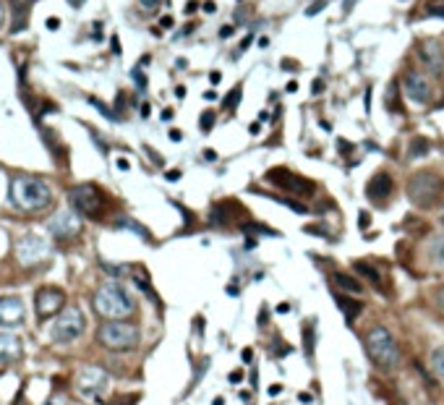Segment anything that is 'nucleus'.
I'll list each match as a JSON object with an SVG mask.
<instances>
[{"label": "nucleus", "instance_id": "f257e3e1", "mask_svg": "<svg viewBox=\"0 0 444 405\" xmlns=\"http://www.w3.org/2000/svg\"><path fill=\"white\" fill-rule=\"evenodd\" d=\"M8 202L18 212H44L52 204V191L42 178L31 176H16L8 186Z\"/></svg>", "mask_w": 444, "mask_h": 405}, {"label": "nucleus", "instance_id": "f03ea898", "mask_svg": "<svg viewBox=\"0 0 444 405\" xmlns=\"http://www.w3.org/2000/svg\"><path fill=\"white\" fill-rule=\"evenodd\" d=\"M92 304H94L97 314L105 316L107 322H123L136 311V300L131 298V293L126 288L118 285V282H105L102 288H97Z\"/></svg>", "mask_w": 444, "mask_h": 405}, {"label": "nucleus", "instance_id": "7ed1b4c3", "mask_svg": "<svg viewBox=\"0 0 444 405\" xmlns=\"http://www.w3.org/2000/svg\"><path fill=\"white\" fill-rule=\"evenodd\" d=\"M366 350L371 356V361L377 364L384 372H392V368L400 364V348H397L395 338L390 334L387 327H371L366 334Z\"/></svg>", "mask_w": 444, "mask_h": 405}, {"label": "nucleus", "instance_id": "20e7f679", "mask_svg": "<svg viewBox=\"0 0 444 405\" xmlns=\"http://www.w3.org/2000/svg\"><path fill=\"white\" fill-rule=\"evenodd\" d=\"M97 340L105 345V348H110V350L126 353V350H133L136 345H139L141 334H139V330H136L133 324H126V322H105V324L99 327V332H97Z\"/></svg>", "mask_w": 444, "mask_h": 405}, {"label": "nucleus", "instance_id": "39448f33", "mask_svg": "<svg viewBox=\"0 0 444 405\" xmlns=\"http://www.w3.org/2000/svg\"><path fill=\"white\" fill-rule=\"evenodd\" d=\"M439 191H442V178L431 170H421L411 178L408 183V196L416 206H424V210H431L439 199Z\"/></svg>", "mask_w": 444, "mask_h": 405}, {"label": "nucleus", "instance_id": "423d86ee", "mask_svg": "<svg viewBox=\"0 0 444 405\" xmlns=\"http://www.w3.org/2000/svg\"><path fill=\"white\" fill-rule=\"evenodd\" d=\"M267 183H272L275 188L285 191V194H295V196H314L316 194V183H311L309 178L295 176L288 168H272L267 170Z\"/></svg>", "mask_w": 444, "mask_h": 405}, {"label": "nucleus", "instance_id": "0eeeda50", "mask_svg": "<svg viewBox=\"0 0 444 405\" xmlns=\"http://www.w3.org/2000/svg\"><path fill=\"white\" fill-rule=\"evenodd\" d=\"M84 330H86V319L81 314V308H63L50 327V338L52 342H71Z\"/></svg>", "mask_w": 444, "mask_h": 405}, {"label": "nucleus", "instance_id": "6e6552de", "mask_svg": "<svg viewBox=\"0 0 444 405\" xmlns=\"http://www.w3.org/2000/svg\"><path fill=\"white\" fill-rule=\"evenodd\" d=\"M68 199H71L76 212H84L86 217H99L102 204H105V196L97 186L92 183H81V186H73L68 191Z\"/></svg>", "mask_w": 444, "mask_h": 405}, {"label": "nucleus", "instance_id": "1a4fd4ad", "mask_svg": "<svg viewBox=\"0 0 444 405\" xmlns=\"http://www.w3.org/2000/svg\"><path fill=\"white\" fill-rule=\"evenodd\" d=\"M47 254H50L47 243H44L39 236H34V233H26L24 238H18V243H16V259H18V264H24V267L39 264Z\"/></svg>", "mask_w": 444, "mask_h": 405}, {"label": "nucleus", "instance_id": "9d476101", "mask_svg": "<svg viewBox=\"0 0 444 405\" xmlns=\"http://www.w3.org/2000/svg\"><path fill=\"white\" fill-rule=\"evenodd\" d=\"M63 304H65V293L60 288H39L37 296H34V308H37V316L39 319H50L55 314L63 311Z\"/></svg>", "mask_w": 444, "mask_h": 405}, {"label": "nucleus", "instance_id": "9b49d317", "mask_svg": "<svg viewBox=\"0 0 444 405\" xmlns=\"http://www.w3.org/2000/svg\"><path fill=\"white\" fill-rule=\"evenodd\" d=\"M76 387L81 392L84 398H97L99 392L107 390V374L102 372L97 366H89V368H81V374L76 376Z\"/></svg>", "mask_w": 444, "mask_h": 405}, {"label": "nucleus", "instance_id": "f8f14e48", "mask_svg": "<svg viewBox=\"0 0 444 405\" xmlns=\"http://www.w3.org/2000/svg\"><path fill=\"white\" fill-rule=\"evenodd\" d=\"M50 233L58 240H71V238H76L78 233H81V220H78L76 212H60V214L52 217Z\"/></svg>", "mask_w": 444, "mask_h": 405}, {"label": "nucleus", "instance_id": "ddd939ff", "mask_svg": "<svg viewBox=\"0 0 444 405\" xmlns=\"http://www.w3.org/2000/svg\"><path fill=\"white\" fill-rule=\"evenodd\" d=\"M403 89H405L408 100H413L416 105H426V102L431 100V86H429V81L421 76L418 71H405V76H403Z\"/></svg>", "mask_w": 444, "mask_h": 405}, {"label": "nucleus", "instance_id": "4468645a", "mask_svg": "<svg viewBox=\"0 0 444 405\" xmlns=\"http://www.w3.org/2000/svg\"><path fill=\"white\" fill-rule=\"evenodd\" d=\"M418 55H421V60H424V66L429 68L431 74H437V76L444 74V52H442V44L439 42H434V40L421 42L418 44Z\"/></svg>", "mask_w": 444, "mask_h": 405}, {"label": "nucleus", "instance_id": "2eb2a0df", "mask_svg": "<svg viewBox=\"0 0 444 405\" xmlns=\"http://www.w3.org/2000/svg\"><path fill=\"white\" fill-rule=\"evenodd\" d=\"M24 316H26V311L18 298H13V296L0 298V327H16V324L24 322Z\"/></svg>", "mask_w": 444, "mask_h": 405}, {"label": "nucleus", "instance_id": "dca6fc26", "mask_svg": "<svg viewBox=\"0 0 444 405\" xmlns=\"http://www.w3.org/2000/svg\"><path fill=\"white\" fill-rule=\"evenodd\" d=\"M392 191H395V183L390 178V172H377L366 186V196L371 202H387Z\"/></svg>", "mask_w": 444, "mask_h": 405}, {"label": "nucleus", "instance_id": "f3484780", "mask_svg": "<svg viewBox=\"0 0 444 405\" xmlns=\"http://www.w3.org/2000/svg\"><path fill=\"white\" fill-rule=\"evenodd\" d=\"M21 340L16 334H8V332H0V364H10V361H18L21 358Z\"/></svg>", "mask_w": 444, "mask_h": 405}, {"label": "nucleus", "instance_id": "a211bd4d", "mask_svg": "<svg viewBox=\"0 0 444 405\" xmlns=\"http://www.w3.org/2000/svg\"><path fill=\"white\" fill-rule=\"evenodd\" d=\"M235 212H243L241 206H238V202H220V204H214V206H212L209 222H214V225H225V222H230V217H233Z\"/></svg>", "mask_w": 444, "mask_h": 405}, {"label": "nucleus", "instance_id": "6ab92c4d", "mask_svg": "<svg viewBox=\"0 0 444 405\" xmlns=\"http://www.w3.org/2000/svg\"><path fill=\"white\" fill-rule=\"evenodd\" d=\"M10 14H13V24H10V32L18 34L26 29V18H29V10L24 0H10Z\"/></svg>", "mask_w": 444, "mask_h": 405}, {"label": "nucleus", "instance_id": "aec40b11", "mask_svg": "<svg viewBox=\"0 0 444 405\" xmlns=\"http://www.w3.org/2000/svg\"><path fill=\"white\" fill-rule=\"evenodd\" d=\"M332 296H335V300H337V306L343 308V314H345V319H348V322H353V319H356V316L361 314V308H363V304H361V300H356V298H348L345 293H337V290H335Z\"/></svg>", "mask_w": 444, "mask_h": 405}, {"label": "nucleus", "instance_id": "412c9836", "mask_svg": "<svg viewBox=\"0 0 444 405\" xmlns=\"http://www.w3.org/2000/svg\"><path fill=\"white\" fill-rule=\"evenodd\" d=\"M332 282L340 288V290H345V293H350V296H356V293L363 290V285L356 280V277H350V274H345V272H337V274L332 277Z\"/></svg>", "mask_w": 444, "mask_h": 405}, {"label": "nucleus", "instance_id": "4be33fe9", "mask_svg": "<svg viewBox=\"0 0 444 405\" xmlns=\"http://www.w3.org/2000/svg\"><path fill=\"white\" fill-rule=\"evenodd\" d=\"M353 267H356V272L358 274H363L366 277V280L371 282V285H377V290H379V285H382V277H379V272L371 267V264H366V262H356L353 264Z\"/></svg>", "mask_w": 444, "mask_h": 405}, {"label": "nucleus", "instance_id": "5701e85b", "mask_svg": "<svg viewBox=\"0 0 444 405\" xmlns=\"http://www.w3.org/2000/svg\"><path fill=\"white\" fill-rule=\"evenodd\" d=\"M429 256H431V262H437V264H444V236H439V238H434V240H431Z\"/></svg>", "mask_w": 444, "mask_h": 405}, {"label": "nucleus", "instance_id": "b1692460", "mask_svg": "<svg viewBox=\"0 0 444 405\" xmlns=\"http://www.w3.org/2000/svg\"><path fill=\"white\" fill-rule=\"evenodd\" d=\"M431 366H434V374L439 379H444V348H437L431 353Z\"/></svg>", "mask_w": 444, "mask_h": 405}, {"label": "nucleus", "instance_id": "393cba45", "mask_svg": "<svg viewBox=\"0 0 444 405\" xmlns=\"http://www.w3.org/2000/svg\"><path fill=\"white\" fill-rule=\"evenodd\" d=\"M303 350H306V356H314V330H311V324L303 327Z\"/></svg>", "mask_w": 444, "mask_h": 405}, {"label": "nucleus", "instance_id": "a878e982", "mask_svg": "<svg viewBox=\"0 0 444 405\" xmlns=\"http://www.w3.org/2000/svg\"><path fill=\"white\" fill-rule=\"evenodd\" d=\"M429 152V142L426 138H413V144H411V157H424Z\"/></svg>", "mask_w": 444, "mask_h": 405}, {"label": "nucleus", "instance_id": "bb28decb", "mask_svg": "<svg viewBox=\"0 0 444 405\" xmlns=\"http://www.w3.org/2000/svg\"><path fill=\"white\" fill-rule=\"evenodd\" d=\"M241 94H243V89H241V86H235V89L230 92V94L225 97L222 105H225L227 110H235V108H238V102H241Z\"/></svg>", "mask_w": 444, "mask_h": 405}, {"label": "nucleus", "instance_id": "cd10ccee", "mask_svg": "<svg viewBox=\"0 0 444 405\" xmlns=\"http://www.w3.org/2000/svg\"><path fill=\"white\" fill-rule=\"evenodd\" d=\"M212 126H214V112H212V110H204V112H201V131L209 134Z\"/></svg>", "mask_w": 444, "mask_h": 405}, {"label": "nucleus", "instance_id": "c85d7f7f", "mask_svg": "<svg viewBox=\"0 0 444 405\" xmlns=\"http://www.w3.org/2000/svg\"><path fill=\"white\" fill-rule=\"evenodd\" d=\"M277 202H280V204H285V206H288V210H293V212H298V214H306V212H309V206H303V204H298V202H295V199H277Z\"/></svg>", "mask_w": 444, "mask_h": 405}, {"label": "nucleus", "instance_id": "c756f323", "mask_svg": "<svg viewBox=\"0 0 444 405\" xmlns=\"http://www.w3.org/2000/svg\"><path fill=\"white\" fill-rule=\"evenodd\" d=\"M89 102H92V105H94V108H97V110H99L102 115H105V118H110V120H115V118H118V115H115V112H112V110H110L107 105H102V102H99V100H94V97H89Z\"/></svg>", "mask_w": 444, "mask_h": 405}, {"label": "nucleus", "instance_id": "7c9ffc66", "mask_svg": "<svg viewBox=\"0 0 444 405\" xmlns=\"http://www.w3.org/2000/svg\"><path fill=\"white\" fill-rule=\"evenodd\" d=\"M324 8H327L324 0H322V3H316V6H309V8H306V16H316V14H322Z\"/></svg>", "mask_w": 444, "mask_h": 405}, {"label": "nucleus", "instance_id": "2f4dec72", "mask_svg": "<svg viewBox=\"0 0 444 405\" xmlns=\"http://www.w3.org/2000/svg\"><path fill=\"white\" fill-rule=\"evenodd\" d=\"M141 8L152 14V10H157V8H159V0H141Z\"/></svg>", "mask_w": 444, "mask_h": 405}, {"label": "nucleus", "instance_id": "473e14b6", "mask_svg": "<svg viewBox=\"0 0 444 405\" xmlns=\"http://www.w3.org/2000/svg\"><path fill=\"white\" fill-rule=\"evenodd\" d=\"M358 222H361V228H369V222H371L369 212H361V214H358Z\"/></svg>", "mask_w": 444, "mask_h": 405}, {"label": "nucleus", "instance_id": "72a5a7b5", "mask_svg": "<svg viewBox=\"0 0 444 405\" xmlns=\"http://www.w3.org/2000/svg\"><path fill=\"white\" fill-rule=\"evenodd\" d=\"M429 14H434V16H442V18H444V6H429Z\"/></svg>", "mask_w": 444, "mask_h": 405}, {"label": "nucleus", "instance_id": "f704fd0d", "mask_svg": "<svg viewBox=\"0 0 444 405\" xmlns=\"http://www.w3.org/2000/svg\"><path fill=\"white\" fill-rule=\"evenodd\" d=\"M311 92H314V94H322V92H324V81H314Z\"/></svg>", "mask_w": 444, "mask_h": 405}, {"label": "nucleus", "instance_id": "c9c22d12", "mask_svg": "<svg viewBox=\"0 0 444 405\" xmlns=\"http://www.w3.org/2000/svg\"><path fill=\"white\" fill-rule=\"evenodd\" d=\"M356 3H358V0H345V3H343V10H345V14H350V10L356 8Z\"/></svg>", "mask_w": 444, "mask_h": 405}, {"label": "nucleus", "instance_id": "e433bc0d", "mask_svg": "<svg viewBox=\"0 0 444 405\" xmlns=\"http://www.w3.org/2000/svg\"><path fill=\"white\" fill-rule=\"evenodd\" d=\"M133 78H136V84H139V89H144V86H146V81H144V76H141L139 71H133Z\"/></svg>", "mask_w": 444, "mask_h": 405}, {"label": "nucleus", "instance_id": "4c0bfd02", "mask_svg": "<svg viewBox=\"0 0 444 405\" xmlns=\"http://www.w3.org/2000/svg\"><path fill=\"white\" fill-rule=\"evenodd\" d=\"M159 26H162V29H170V26H173V18H170V16H165L162 21H159Z\"/></svg>", "mask_w": 444, "mask_h": 405}, {"label": "nucleus", "instance_id": "58836bf2", "mask_svg": "<svg viewBox=\"0 0 444 405\" xmlns=\"http://www.w3.org/2000/svg\"><path fill=\"white\" fill-rule=\"evenodd\" d=\"M243 361H246V364H251V361H254V353H251V348H246V350H243Z\"/></svg>", "mask_w": 444, "mask_h": 405}, {"label": "nucleus", "instance_id": "ea45409f", "mask_svg": "<svg viewBox=\"0 0 444 405\" xmlns=\"http://www.w3.org/2000/svg\"><path fill=\"white\" fill-rule=\"evenodd\" d=\"M280 392H282V384H272V387H269V395H272V398L280 395Z\"/></svg>", "mask_w": 444, "mask_h": 405}, {"label": "nucleus", "instance_id": "a19ab883", "mask_svg": "<svg viewBox=\"0 0 444 405\" xmlns=\"http://www.w3.org/2000/svg\"><path fill=\"white\" fill-rule=\"evenodd\" d=\"M306 233H316V236H327V230H322V228H306Z\"/></svg>", "mask_w": 444, "mask_h": 405}, {"label": "nucleus", "instance_id": "79ce46f5", "mask_svg": "<svg viewBox=\"0 0 444 405\" xmlns=\"http://www.w3.org/2000/svg\"><path fill=\"white\" fill-rule=\"evenodd\" d=\"M58 26H60L58 18H47V29H58Z\"/></svg>", "mask_w": 444, "mask_h": 405}, {"label": "nucleus", "instance_id": "37998d69", "mask_svg": "<svg viewBox=\"0 0 444 405\" xmlns=\"http://www.w3.org/2000/svg\"><path fill=\"white\" fill-rule=\"evenodd\" d=\"M230 34H233V26H222L220 29V37H230Z\"/></svg>", "mask_w": 444, "mask_h": 405}, {"label": "nucleus", "instance_id": "c03bdc74", "mask_svg": "<svg viewBox=\"0 0 444 405\" xmlns=\"http://www.w3.org/2000/svg\"><path fill=\"white\" fill-rule=\"evenodd\" d=\"M241 379H243V374H241V372H233V374H230V382H235V384H238Z\"/></svg>", "mask_w": 444, "mask_h": 405}, {"label": "nucleus", "instance_id": "a18cd8bd", "mask_svg": "<svg viewBox=\"0 0 444 405\" xmlns=\"http://www.w3.org/2000/svg\"><path fill=\"white\" fill-rule=\"evenodd\" d=\"M204 10H207V14H214V10H217V6H214V3H204Z\"/></svg>", "mask_w": 444, "mask_h": 405}, {"label": "nucleus", "instance_id": "49530a36", "mask_svg": "<svg viewBox=\"0 0 444 405\" xmlns=\"http://www.w3.org/2000/svg\"><path fill=\"white\" fill-rule=\"evenodd\" d=\"M112 52H120V42H118V37H112Z\"/></svg>", "mask_w": 444, "mask_h": 405}, {"label": "nucleus", "instance_id": "de8ad7c7", "mask_svg": "<svg viewBox=\"0 0 444 405\" xmlns=\"http://www.w3.org/2000/svg\"><path fill=\"white\" fill-rule=\"evenodd\" d=\"M180 178V172L178 170H173V172H167V180H178Z\"/></svg>", "mask_w": 444, "mask_h": 405}, {"label": "nucleus", "instance_id": "09e8293b", "mask_svg": "<svg viewBox=\"0 0 444 405\" xmlns=\"http://www.w3.org/2000/svg\"><path fill=\"white\" fill-rule=\"evenodd\" d=\"M196 8H199V6H196V3H188V6H186V14H188V16H191V14H193V10H196Z\"/></svg>", "mask_w": 444, "mask_h": 405}, {"label": "nucleus", "instance_id": "8fccbe9b", "mask_svg": "<svg viewBox=\"0 0 444 405\" xmlns=\"http://www.w3.org/2000/svg\"><path fill=\"white\" fill-rule=\"evenodd\" d=\"M220 78H222L220 71H214V74H212V84H220Z\"/></svg>", "mask_w": 444, "mask_h": 405}, {"label": "nucleus", "instance_id": "3c124183", "mask_svg": "<svg viewBox=\"0 0 444 405\" xmlns=\"http://www.w3.org/2000/svg\"><path fill=\"white\" fill-rule=\"evenodd\" d=\"M118 168L120 170H128V160H118Z\"/></svg>", "mask_w": 444, "mask_h": 405}, {"label": "nucleus", "instance_id": "603ef678", "mask_svg": "<svg viewBox=\"0 0 444 405\" xmlns=\"http://www.w3.org/2000/svg\"><path fill=\"white\" fill-rule=\"evenodd\" d=\"M248 131H251V134H259L261 128H259V123H251V126H248Z\"/></svg>", "mask_w": 444, "mask_h": 405}, {"label": "nucleus", "instance_id": "864d4df0", "mask_svg": "<svg viewBox=\"0 0 444 405\" xmlns=\"http://www.w3.org/2000/svg\"><path fill=\"white\" fill-rule=\"evenodd\" d=\"M170 138H173V142H180V131H170Z\"/></svg>", "mask_w": 444, "mask_h": 405}, {"label": "nucleus", "instance_id": "5fc2aeb1", "mask_svg": "<svg viewBox=\"0 0 444 405\" xmlns=\"http://www.w3.org/2000/svg\"><path fill=\"white\" fill-rule=\"evenodd\" d=\"M204 157H207V160H217V154H214L212 149H207V152H204Z\"/></svg>", "mask_w": 444, "mask_h": 405}, {"label": "nucleus", "instance_id": "6e6d98bb", "mask_svg": "<svg viewBox=\"0 0 444 405\" xmlns=\"http://www.w3.org/2000/svg\"><path fill=\"white\" fill-rule=\"evenodd\" d=\"M437 300H439V306L444 308V288H442V293H439V298H437Z\"/></svg>", "mask_w": 444, "mask_h": 405}, {"label": "nucleus", "instance_id": "4d7b16f0", "mask_svg": "<svg viewBox=\"0 0 444 405\" xmlns=\"http://www.w3.org/2000/svg\"><path fill=\"white\" fill-rule=\"evenodd\" d=\"M3 18H5V10H3V6H0V26H3Z\"/></svg>", "mask_w": 444, "mask_h": 405}, {"label": "nucleus", "instance_id": "13d9d810", "mask_svg": "<svg viewBox=\"0 0 444 405\" xmlns=\"http://www.w3.org/2000/svg\"><path fill=\"white\" fill-rule=\"evenodd\" d=\"M44 405H63V402H58V400H47V402H44Z\"/></svg>", "mask_w": 444, "mask_h": 405}, {"label": "nucleus", "instance_id": "bf43d9fd", "mask_svg": "<svg viewBox=\"0 0 444 405\" xmlns=\"http://www.w3.org/2000/svg\"><path fill=\"white\" fill-rule=\"evenodd\" d=\"M442 222H444V217H442Z\"/></svg>", "mask_w": 444, "mask_h": 405}]
</instances>
